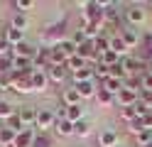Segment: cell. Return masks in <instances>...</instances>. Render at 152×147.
<instances>
[{"mask_svg":"<svg viewBox=\"0 0 152 147\" xmlns=\"http://www.w3.org/2000/svg\"><path fill=\"white\" fill-rule=\"evenodd\" d=\"M118 37L123 39V44H125L128 49H137V47H140V42H142L140 32H137L135 27H130L128 22H125V25L120 27V34H118Z\"/></svg>","mask_w":152,"mask_h":147,"instance_id":"2","label":"cell"},{"mask_svg":"<svg viewBox=\"0 0 152 147\" xmlns=\"http://www.w3.org/2000/svg\"><path fill=\"white\" fill-rule=\"evenodd\" d=\"M145 147H152V142H150V145H145Z\"/></svg>","mask_w":152,"mask_h":147,"instance_id":"43","label":"cell"},{"mask_svg":"<svg viewBox=\"0 0 152 147\" xmlns=\"http://www.w3.org/2000/svg\"><path fill=\"white\" fill-rule=\"evenodd\" d=\"M135 118H137L135 105H130V108H120V120H123V123H132Z\"/></svg>","mask_w":152,"mask_h":147,"instance_id":"34","label":"cell"},{"mask_svg":"<svg viewBox=\"0 0 152 147\" xmlns=\"http://www.w3.org/2000/svg\"><path fill=\"white\" fill-rule=\"evenodd\" d=\"M10 88L17 93H32V83H30V74H10Z\"/></svg>","mask_w":152,"mask_h":147,"instance_id":"4","label":"cell"},{"mask_svg":"<svg viewBox=\"0 0 152 147\" xmlns=\"http://www.w3.org/2000/svg\"><path fill=\"white\" fill-rule=\"evenodd\" d=\"M54 130H56L59 137H69V135H74V123H69L66 118H61V120L54 123Z\"/></svg>","mask_w":152,"mask_h":147,"instance_id":"17","label":"cell"},{"mask_svg":"<svg viewBox=\"0 0 152 147\" xmlns=\"http://www.w3.org/2000/svg\"><path fill=\"white\" fill-rule=\"evenodd\" d=\"M110 76V66H106V64H96V66H93V78H98V81L103 83V81H106V78Z\"/></svg>","mask_w":152,"mask_h":147,"instance_id":"26","label":"cell"},{"mask_svg":"<svg viewBox=\"0 0 152 147\" xmlns=\"http://www.w3.org/2000/svg\"><path fill=\"white\" fill-rule=\"evenodd\" d=\"M96 101H98L101 105H115V96L108 93L106 88H101V86H98V91H96Z\"/></svg>","mask_w":152,"mask_h":147,"instance_id":"23","label":"cell"},{"mask_svg":"<svg viewBox=\"0 0 152 147\" xmlns=\"http://www.w3.org/2000/svg\"><path fill=\"white\" fill-rule=\"evenodd\" d=\"M0 56H12V47L7 44V39L0 34Z\"/></svg>","mask_w":152,"mask_h":147,"instance_id":"38","label":"cell"},{"mask_svg":"<svg viewBox=\"0 0 152 147\" xmlns=\"http://www.w3.org/2000/svg\"><path fill=\"white\" fill-rule=\"evenodd\" d=\"M123 17H125V22L130 27H137V25H142L147 20V10L142 5H128L125 10H123Z\"/></svg>","mask_w":152,"mask_h":147,"instance_id":"1","label":"cell"},{"mask_svg":"<svg viewBox=\"0 0 152 147\" xmlns=\"http://www.w3.org/2000/svg\"><path fill=\"white\" fill-rule=\"evenodd\" d=\"M147 7H150V10H152V0H150V3H147Z\"/></svg>","mask_w":152,"mask_h":147,"instance_id":"42","label":"cell"},{"mask_svg":"<svg viewBox=\"0 0 152 147\" xmlns=\"http://www.w3.org/2000/svg\"><path fill=\"white\" fill-rule=\"evenodd\" d=\"M101 88H106L108 93L115 96V93H120V91H123V81H120V78H110V76H108L106 81L101 83Z\"/></svg>","mask_w":152,"mask_h":147,"instance_id":"19","label":"cell"},{"mask_svg":"<svg viewBox=\"0 0 152 147\" xmlns=\"http://www.w3.org/2000/svg\"><path fill=\"white\" fill-rule=\"evenodd\" d=\"M152 93V74H140V93Z\"/></svg>","mask_w":152,"mask_h":147,"instance_id":"33","label":"cell"},{"mask_svg":"<svg viewBox=\"0 0 152 147\" xmlns=\"http://www.w3.org/2000/svg\"><path fill=\"white\" fill-rule=\"evenodd\" d=\"M15 135H17V132H12L7 125H5V127H0V147H12Z\"/></svg>","mask_w":152,"mask_h":147,"instance_id":"21","label":"cell"},{"mask_svg":"<svg viewBox=\"0 0 152 147\" xmlns=\"http://www.w3.org/2000/svg\"><path fill=\"white\" fill-rule=\"evenodd\" d=\"M54 123H56V115H54L52 108H39V110H37L34 125L39 127V132H47L49 127H54Z\"/></svg>","mask_w":152,"mask_h":147,"instance_id":"3","label":"cell"},{"mask_svg":"<svg viewBox=\"0 0 152 147\" xmlns=\"http://www.w3.org/2000/svg\"><path fill=\"white\" fill-rule=\"evenodd\" d=\"M12 115H15V108L7 101H3V103H0V118H3V120H10Z\"/></svg>","mask_w":152,"mask_h":147,"instance_id":"35","label":"cell"},{"mask_svg":"<svg viewBox=\"0 0 152 147\" xmlns=\"http://www.w3.org/2000/svg\"><path fill=\"white\" fill-rule=\"evenodd\" d=\"M32 147H54V142H52V137L47 135V132H37Z\"/></svg>","mask_w":152,"mask_h":147,"instance_id":"28","label":"cell"},{"mask_svg":"<svg viewBox=\"0 0 152 147\" xmlns=\"http://www.w3.org/2000/svg\"><path fill=\"white\" fill-rule=\"evenodd\" d=\"M69 71H66V66H49L47 69V78H49L52 83H64Z\"/></svg>","mask_w":152,"mask_h":147,"instance_id":"12","label":"cell"},{"mask_svg":"<svg viewBox=\"0 0 152 147\" xmlns=\"http://www.w3.org/2000/svg\"><path fill=\"white\" fill-rule=\"evenodd\" d=\"M71 42L76 44V47H79V44H83V42H86V34H83V29L79 27V29H76V32L71 34Z\"/></svg>","mask_w":152,"mask_h":147,"instance_id":"40","label":"cell"},{"mask_svg":"<svg viewBox=\"0 0 152 147\" xmlns=\"http://www.w3.org/2000/svg\"><path fill=\"white\" fill-rule=\"evenodd\" d=\"M3 37L7 39V44H10V47H17L20 42H25V32H22V29H15V27H7Z\"/></svg>","mask_w":152,"mask_h":147,"instance_id":"16","label":"cell"},{"mask_svg":"<svg viewBox=\"0 0 152 147\" xmlns=\"http://www.w3.org/2000/svg\"><path fill=\"white\" fill-rule=\"evenodd\" d=\"M74 135H79V137H88L91 135V123L83 118V120L79 123H74Z\"/></svg>","mask_w":152,"mask_h":147,"instance_id":"24","label":"cell"},{"mask_svg":"<svg viewBox=\"0 0 152 147\" xmlns=\"http://www.w3.org/2000/svg\"><path fill=\"white\" fill-rule=\"evenodd\" d=\"M108 49H110V39H108L106 34H101V37H96V39H93V52H96V56L106 54Z\"/></svg>","mask_w":152,"mask_h":147,"instance_id":"18","label":"cell"},{"mask_svg":"<svg viewBox=\"0 0 152 147\" xmlns=\"http://www.w3.org/2000/svg\"><path fill=\"white\" fill-rule=\"evenodd\" d=\"M10 27H15V29H27V15H22V12H15L12 15V20H10Z\"/></svg>","mask_w":152,"mask_h":147,"instance_id":"30","label":"cell"},{"mask_svg":"<svg viewBox=\"0 0 152 147\" xmlns=\"http://www.w3.org/2000/svg\"><path fill=\"white\" fill-rule=\"evenodd\" d=\"M34 130L32 127H25L22 132H17L15 135V142H12V147H32V142H34Z\"/></svg>","mask_w":152,"mask_h":147,"instance_id":"9","label":"cell"},{"mask_svg":"<svg viewBox=\"0 0 152 147\" xmlns=\"http://www.w3.org/2000/svg\"><path fill=\"white\" fill-rule=\"evenodd\" d=\"M98 61H101V64H106V66H113V64H118V61H120V56H118L115 52H110V49H108L106 54H101V56H98Z\"/></svg>","mask_w":152,"mask_h":147,"instance_id":"31","label":"cell"},{"mask_svg":"<svg viewBox=\"0 0 152 147\" xmlns=\"http://www.w3.org/2000/svg\"><path fill=\"white\" fill-rule=\"evenodd\" d=\"M30 83H32V91H44V88L49 86L47 71H32L30 74Z\"/></svg>","mask_w":152,"mask_h":147,"instance_id":"11","label":"cell"},{"mask_svg":"<svg viewBox=\"0 0 152 147\" xmlns=\"http://www.w3.org/2000/svg\"><path fill=\"white\" fill-rule=\"evenodd\" d=\"M12 74V56H0V76Z\"/></svg>","mask_w":152,"mask_h":147,"instance_id":"32","label":"cell"},{"mask_svg":"<svg viewBox=\"0 0 152 147\" xmlns=\"http://www.w3.org/2000/svg\"><path fill=\"white\" fill-rule=\"evenodd\" d=\"M37 49H39V47H34V44H30L25 39V42H20L17 47H12V56H22V59H32V61H34Z\"/></svg>","mask_w":152,"mask_h":147,"instance_id":"7","label":"cell"},{"mask_svg":"<svg viewBox=\"0 0 152 147\" xmlns=\"http://www.w3.org/2000/svg\"><path fill=\"white\" fill-rule=\"evenodd\" d=\"M74 88H76V93L81 96V101H86V98H96V91H98L96 81H83V83H74Z\"/></svg>","mask_w":152,"mask_h":147,"instance_id":"8","label":"cell"},{"mask_svg":"<svg viewBox=\"0 0 152 147\" xmlns=\"http://www.w3.org/2000/svg\"><path fill=\"white\" fill-rule=\"evenodd\" d=\"M118 142H120V135L113 127H103L98 132V147H118Z\"/></svg>","mask_w":152,"mask_h":147,"instance_id":"5","label":"cell"},{"mask_svg":"<svg viewBox=\"0 0 152 147\" xmlns=\"http://www.w3.org/2000/svg\"><path fill=\"white\" fill-rule=\"evenodd\" d=\"M83 66H86V61H83L81 56H76V54H74L71 59H66V71H71V74L79 71V69H83Z\"/></svg>","mask_w":152,"mask_h":147,"instance_id":"29","label":"cell"},{"mask_svg":"<svg viewBox=\"0 0 152 147\" xmlns=\"http://www.w3.org/2000/svg\"><path fill=\"white\" fill-rule=\"evenodd\" d=\"M17 118H20V123L25 125V127H30V125H34V118H37V110L32 105H22V108H17Z\"/></svg>","mask_w":152,"mask_h":147,"instance_id":"10","label":"cell"},{"mask_svg":"<svg viewBox=\"0 0 152 147\" xmlns=\"http://www.w3.org/2000/svg\"><path fill=\"white\" fill-rule=\"evenodd\" d=\"M147 130V125H145V120H142V118H135V120H132V123H128V132L130 135H140V132H145Z\"/></svg>","mask_w":152,"mask_h":147,"instance_id":"27","label":"cell"},{"mask_svg":"<svg viewBox=\"0 0 152 147\" xmlns=\"http://www.w3.org/2000/svg\"><path fill=\"white\" fill-rule=\"evenodd\" d=\"M34 7V3H32V0H15V10H17V12H27V10H32Z\"/></svg>","mask_w":152,"mask_h":147,"instance_id":"36","label":"cell"},{"mask_svg":"<svg viewBox=\"0 0 152 147\" xmlns=\"http://www.w3.org/2000/svg\"><path fill=\"white\" fill-rule=\"evenodd\" d=\"M56 49H59V52H61L66 59H71V56L76 54V44L71 42V39H64V42H59V44H56Z\"/></svg>","mask_w":152,"mask_h":147,"instance_id":"25","label":"cell"},{"mask_svg":"<svg viewBox=\"0 0 152 147\" xmlns=\"http://www.w3.org/2000/svg\"><path fill=\"white\" fill-rule=\"evenodd\" d=\"M137 98H140V93L130 91V88H123L120 93H115V105L118 108H130V105L137 103Z\"/></svg>","mask_w":152,"mask_h":147,"instance_id":"6","label":"cell"},{"mask_svg":"<svg viewBox=\"0 0 152 147\" xmlns=\"http://www.w3.org/2000/svg\"><path fill=\"white\" fill-rule=\"evenodd\" d=\"M83 105H71V108H66V120L69 123H79V120H83Z\"/></svg>","mask_w":152,"mask_h":147,"instance_id":"20","label":"cell"},{"mask_svg":"<svg viewBox=\"0 0 152 147\" xmlns=\"http://www.w3.org/2000/svg\"><path fill=\"white\" fill-rule=\"evenodd\" d=\"M12 71L15 74H32V59L12 56Z\"/></svg>","mask_w":152,"mask_h":147,"instance_id":"14","label":"cell"},{"mask_svg":"<svg viewBox=\"0 0 152 147\" xmlns=\"http://www.w3.org/2000/svg\"><path fill=\"white\" fill-rule=\"evenodd\" d=\"M74 83H83V81H93V64H86L83 69H79V71L71 74Z\"/></svg>","mask_w":152,"mask_h":147,"instance_id":"15","label":"cell"},{"mask_svg":"<svg viewBox=\"0 0 152 147\" xmlns=\"http://www.w3.org/2000/svg\"><path fill=\"white\" fill-rule=\"evenodd\" d=\"M3 93H5V91H3V88H0V103H3Z\"/></svg>","mask_w":152,"mask_h":147,"instance_id":"41","label":"cell"},{"mask_svg":"<svg viewBox=\"0 0 152 147\" xmlns=\"http://www.w3.org/2000/svg\"><path fill=\"white\" fill-rule=\"evenodd\" d=\"M110 52H115V54L123 59V56H128V52H130V49L123 44V39H120V37H110Z\"/></svg>","mask_w":152,"mask_h":147,"instance_id":"22","label":"cell"},{"mask_svg":"<svg viewBox=\"0 0 152 147\" xmlns=\"http://www.w3.org/2000/svg\"><path fill=\"white\" fill-rule=\"evenodd\" d=\"M61 105H66V108H71V105H81V96L76 93V88L71 86V88H64L61 91Z\"/></svg>","mask_w":152,"mask_h":147,"instance_id":"13","label":"cell"},{"mask_svg":"<svg viewBox=\"0 0 152 147\" xmlns=\"http://www.w3.org/2000/svg\"><path fill=\"white\" fill-rule=\"evenodd\" d=\"M7 127H10L12 132H22V130H25V125L20 123V118H17V113H15L12 118H10V120H7Z\"/></svg>","mask_w":152,"mask_h":147,"instance_id":"37","label":"cell"},{"mask_svg":"<svg viewBox=\"0 0 152 147\" xmlns=\"http://www.w3.org/2000/svg\"><path fill=\"white\" fill-rule=\"evenodd\" d=\"M135 140H137V145H140V147L150 145V142H152V130H145V132H140V135L135 137Z\"/></svg>","mask_w":152,"mask_h":147,"instance_id":"39","label":"cell"}]
</instances>
